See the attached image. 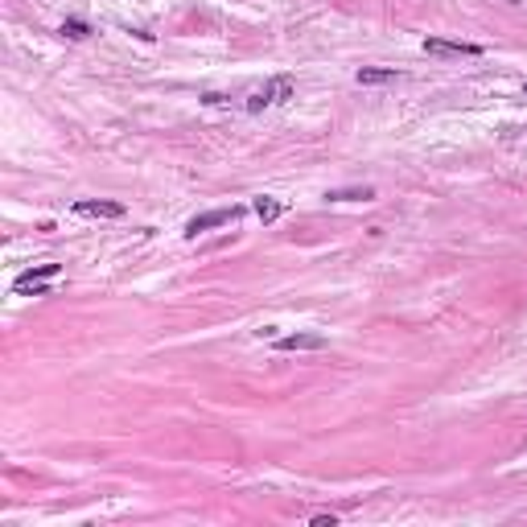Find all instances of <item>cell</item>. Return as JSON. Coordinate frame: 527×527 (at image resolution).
<instances>
[{
	"label": "cell",
	"instance_id": "6da1fadb",
	"mask_svg": "<svg viewBox=\"0 0 527 527\" xmlns=\"http://www.w3.org/2000/svg\"><path fill=\"white\" fill-rule=\"evenodd\" d=\"M293 79L289 75H276V79H268L260 91H252L247 95V112H264V107H276V103H289L293 99Z\"/></svg>",
	"mask_w": 527,
	"mask_h": 527
},
{
	"label": "cell",
	"instance_id": "7a4b0ae2",
	"mask_svg": "<svg viewBox=\"0 0 527 527\" xmlns=\"http://www.w3.org/2000/svg\"><path fill=\"white\" fill-rule=\"evenodd\" d=\"M243 219V206H222V211H206V215H194L185 222V239H198L202 231H215V227H227V222Z\"/></svg>",
	"mask_w": 527,
	"mask_h": 527
},
{
	"label": "cell",
	"instance_id": "3957f363",
	"mask_svg": "<svg viewBox=\"0 0 527 527\" xmlns=\"http://www.w3.org/2000/svg\"><path fill=\"white\" fill-rule=\"evenodd\" d=\"M425 54H437V58H482V45H474V42H445V38H425Z\"/></svg>",
	"mask_w": 527,
	"mask_h": 527
},
{
	"label": "cell",
	"instance_id": "277c9868",
	"mask_svg": "<svg viewBox=\"0 0 527 527\" xmlns=\"http://www.w3.org/2000/svg\"><path fill=\"white\" fill-rule=\"evenodd\" d=\"M58 272H62V264H38V268L21 272V276L13 280V289H17V293H33L38 284H49V280H54Z\"/></svg>",
	"mask_w": 527,
	"mask_h": 527
},
{
	"label": "cell",
	"instance_id": "5b68a950",
	"mask_svg": "<svg viewBox=\"0 0 527 527\" xmlns=\"http://www.w3.org/2000/svg\"><path fill=\"white\" fill-rule=\"evenodd\" d=\"M75 215H83V219H124V206L103 202V198H83V202H75Z\"/></svg>",
	"mask_w": 527,
	"mask_h": 527
},
{
	"label": "cell",
	"instance_id": "8992f818",
	"mask_svg": "<svg viewBox=\"0 0 527 527\" xmlns=\"http://www.w3.org/2000/svg\"><path fill=\"white\" fill-rule=\"evenodd\" d=\"M276 351L293 354V351H326V334H284L276 338Z\"/></svg>",
	"mask_w": 527,
	"mask_h": 527
},
{
	"label": "cell",
	"instance_id": "52a82bcc",
	"mask_svg": "<svg viewBox=\"0 0 527 527\" xmlns=\"http://www.w3.org/2000/svg\"><path fill=\"white\" fill-rule=\"evenodd\" d=\"M395 79H399L395 66H362V70L354 75L358 87H383V83H395Z\"/></svg>",
	"mask_w": 527,
	"mask_h": 527
},
{
	"label": "cell",
	"instance_id": "ba28073f",
	"mask_svg": "<svg viewBox=\"0 0 527 527\" xmlns=\"http://www.w3.org/2000/svg\"><path fill=\"white\" fill-rule=\"evenodd\" d=\"M375 185H346V190H326V202H371Z\"/></svg>",
	"mask_w": 527,
	"mask_h": 527
},
{
	"label": "cell",
	"instance_id": "9c48e42d",
	"mask_svg": "<svg viewBox=\"0 0 527 527\" xmlns=\"http://www.w3.org/2000/svg\"><path fill=\"white\" fill-rule=\"evenodd\" d=\"M252 211H256V219L260 222H276L280 215H284V206H280L276 198H268V194H260V198L252 202Z\"/></svg>",
	"mask_w": 527,
	"mask_h": 527
},
{
	"label": "cell",
	"instance_id": "30bf717a",
	"mask_svg": "<svg viewBox=\"0 0 527 527\" xmlns=\"http://www.w3.org/2000/svg\"><path fill=\"white\" fill-rule=\"evenodd\" d=\"M62 38H70V42H83V38H91V25L87 21H79V17H70V21H62V29H58Z\"/></svg>",
	"mask_w": 527,
	"mask_h": 527
},
{
	"label": "cell",
	"instance_id": "8fae6325",
	"mask_svg": "<svg viewBox=\"0 0 527 527\" xmlns=\"http://www.w3.org/2000/svg\"><path fill=\"white\" fill-rule=\"evenodd\" d=\"M313 527H338L334 515H313Z\"/></svg>",
	"mask_w": 527,
	"mask_h": 527
},
{
	"label": "cell",
	"instance_id": "7c38bea8",
	"mask_svg": "<svg viewBox=\"0 0 527 527\" xmlns=\"http://www.w3.org/2000/svg\"><path fill=\"white\" fill-rule=\"evenodd\" d=\"M524 91H527V83H524Z\"/></svg>",
	"mask_w": 527,
	"mask_h": 527
}]
</instances>
